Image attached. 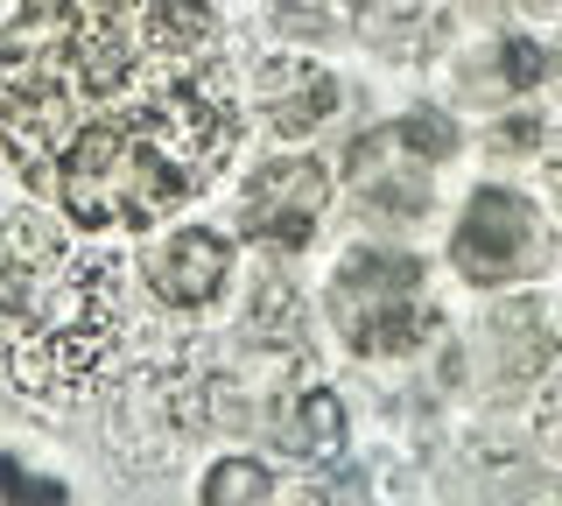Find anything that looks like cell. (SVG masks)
Returning a JSON list of instances; mask_svg holds the SVG:
<instances>
[{
	"label": "cell",
	"instance_id": "12",
	"mask_svg": "<svg viewBox=\"0 0 562 506\" xmlns=\"http://www.w3.org/2000/svg\"><path fill=\"white\" fill-rule=\"evenodd\" d=\"M541 71H549V49H541V43H527V36L492 43V78H499L506 92H527V85H541Z\"/></svg>",
	"mask_w": 562,
	"mask_h": 506
},
{
	"label": "cell",
	"instance_id": "6",
	"mask_svg": "<svg viewBox=\"0 0 562 506\" xmlns=\"http://www.w3.org/2000/svg\"><path fill=\"white\" fill-rule=\"evenodd\" d=\"M330 212V169L310 155H274L239 190V233L268 254H303Z\"/></svg>",
	"mask_w": 562,
	"mask_h": 506
},
{
	"label": "cell",
	"instance_id": "8",
	"mask_svg": "<svg viewBox=\"0 0 562 506\" xmlns=\"http://www.w3.org/2000/svg\"><path fill=\"white\" fill-rule=\"evenodd\" d=\"M338 78L324 71V64L310 57H268L254 78V106L260 120H268V134H281V142H303V134H316L330 113H338Z\"/></svg>",
	"mask_w": 562,
	"mask_h": 506
},
{
	"label": "cell",
	"instance_id": "13",
	"mask_svg": "<svg viewBox=\"0 0 562 506\" xmlns=\"http://www.w3.org/2000/svg\"><path fill=\"white\" fill-rule=\"evenodd\" d=\"M549 190H555V204H562V155L549 162Z\"/></svg>",
	"mask_w": 562,
	"mask_h": 506
},
{
	"label": "cell",
	"instance_id": "9",
	"mask_svg": "<svg viewBox=\"0 0 562 506\" xmlns=\"http://www.w3.org/2000/svg\"><path fill=\"white\" fill-rule=\"evenodd\" d=\"M289 450H303V458H330V450H345V401L330 387H310L303 401H295Z\"/></svg>",
	"mask_w": 562,
	"mask_h": 506
},
{
	"label": "cell",
	"instance_id": "15",
	"mask_svg": "<svg viewBox=\"0 0 562 506\" xmlns=\"http://www.w3.org/2000/svg\"><path fill=\"white\" fill-rule=\"evenodd\" d=\"M555 71H562V49H555Z\"/></svg>",
	"mask_w": 562,
	"mask_h": 506
},
{
	"label": "cell",
	"instance_id": "14",
	"mask_svg": "<svg viewBox=\"0 0 562 506\" xmlns=\"http://www.w3.org/2000/svg\"><path fill=\"white\" fill-rule=\"evenodd\" d=\"M520 8H535V14H549V8H562V0H520Z\"/></svg>",
	"mask_w": 562,
	"mask_h": 506
},
{
	"label": "cell",
	"instance_id": "10",
	"mask_svg": "<svg viewBox=\"0 0 562 506\" xmlns=\"http://www.w3.org/2000/svg\"><path fill=\"white\" fill-rule=\"evenodd\" d=\"M281 36H303V43H338L359 29V0H268Z\"/></svg>",
	"mask_w": 562,
	"mask_h": 506
},
{
	"label": "cell",
	"instance_id": "2",
	"mask_svg": "<svg viewBox=\"0 0 562 506\" xmlns=\"http://www.w3.org/2000/svg\"><path fill=\"white\" fill-rule=\"evenodd\" d=\"M120 352V268L49 218L0 225V366L29 394H78Z\"/></svg>",
	"mask_w": 562,
	"mask_h": 506
},
{
	"label": "cell",
	"instance_id": "5",
	"mask_svg": "<svg viewBox=\"0 0 562 506\" xmlns=\"http://www.w3.org/2000/svg\"><path fill=\"white\" fill-rule=\"evenodd\" d=\"M450 260H457V274L479 282V289H506V282H520V274H535L541 260H549L535 204L506 183L471 190L464 218H457V233H450Z\"/></svg>",
	"mask_w": 562,
	"mask_h": 506
},
{
	"label": "cell",
	"instance_id": "7",
	"mask_svg": "<svg viewBox=\"0 0 562 506\" xmlns=\"http://www.w3.org/2000/svg\"><path fill=\"white\" fill-rule=\"evenodd\" d=\"M140 274H148V289L162 295L176 310H211L233 282V247H225V233H211V225H176L169 239H155L148 254H140Z\"/></svg>",
	"mask_w": 562,
	"mask_h": 506
},
{
	"label": "cell",
	"instance_id": "3",
	"mask_svg": "<svg viewBox=\"0 0 562 506\" xmlns=\"http://www.w3.org/2000/svg\"><path fill=\"white\" fill-rule=\"evenodd\" d=\"M330 324L359 359H401L415 345L436 338V303H429V274L415 254H386V247H359L338 260L324 289Z\"/></svg>",
	"mask_w": 562,
	"mask_h": 506
},
{
	"label": "cell",
	"instance_id": "1",
	"mask_svg": "<svg viewBox=\"0 0 562 506\" xmlns=\"http://www.w3.org/2000/svg\"><path fill=\"white\" fill-rule=\"evenodd\" d=\"M0 148L78 233H155L239 148L211 0H22L0 29Z\"/></svg>",
	"mask_w": 562,
	"mask_h": 506
},
{
	"label": "cell",
	"instance_id": "11",
	"mask_svg": "<svg viewBox=\"0 0 562 506\" xmlns=\"http://www.w3.org/2000/svg\"><path fill=\"white\" fill-rule=\"evenodd\" d=\"M198 499L204 506H260V499H274V471L260 458H218L204 471Z\"/></svg>",
	"mask_w": 562,
	"mask_h": 506
},
{
	"label": "cell",
	"instance_id": "4",
	"mask_svg": "<svg viewBox=\"0 0 562 506\" xmlns=\"http://www.w3.org/2000/svg\"><path fill=\"white\" fill-rule=\"evenodd\" d=\"M450 155H457V120L436 106H415L394 127H373L351 142L345 183L373 218H422L429 212V177Z\"/></svg>",
	"mask_w": 562,
	"mask_h": 506
}]
</instances>
